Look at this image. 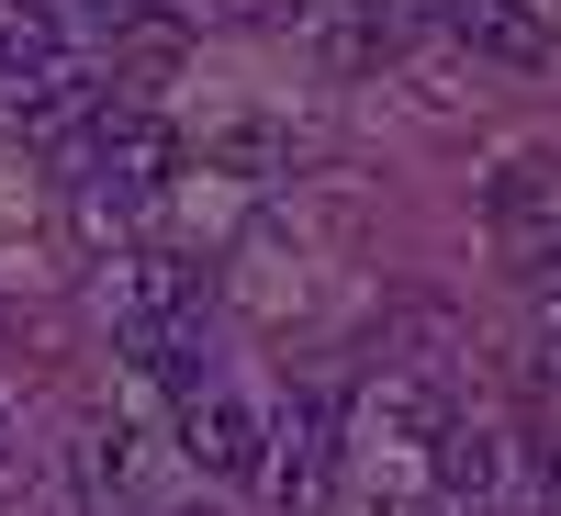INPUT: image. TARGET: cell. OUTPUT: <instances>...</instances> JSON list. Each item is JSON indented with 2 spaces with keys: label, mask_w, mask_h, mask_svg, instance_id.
Segmentation results:
<instances>
[{
  "label": "cell",
  "mask_w": 561,
  "mask_h": 516,
  "mask_svg": "<svg viewBox=\"0 0 561 516\" xmlns=\"http://www.w3.org/2000/svg\"><path fill=\"white\" fill-rule=\"evenodd\" d=\"M304 45H314V68L370 79V68H393V12L382 0H304Z\"/></svg>",
  "instance_id": "cell-6"
},
{
  "label": "cell",
  "mask_w": 561,
  "mask_h": 516,
  "mask_svg": "<svg viewBox=\"0 0 561 516\" xmlns=\"http://www.w3.org/2000/svg\"><path fill=\"white\" fill-rule=\"evenodd\" d=\"M180 438H192V460H203V472H225V483L270 472V415H259L237 382H203V393H180Z\"/></svg>",
  "instance_id": "cell-4"
},
{
  "label": "cell",
  "mask_w": 561,
  "mask_h": 516,
  "mask_svg": "<svg viewBox=\"0 0 561 516\" xmlns=\"http://www.w3.org/2000/svg\"><path fill=\"white\" fill-rule=\"evenodd\" d=\"M370 415H382V427H393L404 449H438V438H449V404H438V382H382V393H370Z\"/></svg>",
  "instance_id": "cell-10"
},
{
  "label": "cell",
  "mask_w": 561,
  "mask_h": 516,
  "mask_svg": "<svg viewBox=\"0 0 561 516\" xmlns=\"http://www.w3.org/2000/svg\"><path fill=\"white\" fill-rule=\"evenodd\" d=\"M57 68H68L57 12H34V0H0V102H12V90H34V79H57Z\"/></svg>",
  "instance_id": "cell-8"
},
{
  "label": "cell",
  "mask_w": 561,
  "mask_h": 516,
  "mask_svg": "<svg viewBox=\"0 0 561 516\" xmlns=\"http://www.w3.org/2000/svg\"><path fill=\"white\" fill-rule=\"evenodd\" d=\"M68 460H79V494H90V505H113V494L135 483V427H113V415H79Z\"/></svg>",
  "instance_id": "cell-9"
},
{
  "label": "cell",
  "mask_w": 561,
  "mask_h": 516,
  "mask_svg": "<svg viewBox=\"0 0 561 516\" xmlns=\"http://www.w3.org/2000/svg\"><path fill=\"white\" fill-rule=\"evenodd\" d=\"M124 102V90L102 79V68H57V79H34V90H12V124L34 135V147H57V158H79L90 135H102V113Z\"/></svg>",
  "instance_id": "cell-5"
},
{
  "label": "cell",
  "mask_w": 561,
  "mask_h": 516,
  "mask_svg": "<svg viewBox=\"0 0 561 516\" xmlns=\"http://www.w3.org/2000/svg\"><path fill=\"white\" fill-rule=\"evenodd\" d=\"M90 192H113V203H147V192H169V169H180V135L147 113V102H113L102 113V135L68 158Z\"/></svg>",
  "instance_id": "cell-1"
},
{
  "label": "cell",
  "mask_w": 561,
  "mask_h": 516,
  "mask_svg": "<svg viewBox=\"0 0 561 516\" xmlns=\"http://www.w3.org/2000/svg\"><path fill=\"white\" fill-rule=\"evenodd\" d=\"M427 23H438L472 68H550V45H561L539 0H427Z\"/></svg>",
  "instance_id": "cell-2"
},
{
  "label": "cell",
  "mask_w": 561,
  "mask_h": 516,
  "mask_svg": "<svg viewBox=\"0 0 561 516\" xmlns=\"http://www.w3.org/2000/svg\"><path fill=\"white\" fill-rule=\"evenodd\" d=\"M427 460H438V494H449V505L494 516V505H505V460H517V438H505V427H460V415H449V438H438Z\"/></svg>",
  "instance_id": "cell-7"
},
{
  "label": "cell",
  "mask_w": 561,
  "mask_h": 516,
  "mask_svg": "<svg viewBox=\"0 0 561 516\" xmlns=\"http://www.w3.org/2000/svg\"><path fill=\"white\" fill-rule=\"evenodd\" d=\"M270 483H280L293 516H314L325 494H337V404L325 393H293L270 415Z\"/></svg>",
  "instance_id": "cell-3"
},
{
  "label": "cell",
  "mask_w": 561,
  "mask_h": 516,
  "mask_svg": "<svg viewBox=\"0 0 561 516\" xmlns=\"http://www.w3.org/2000/svg\"><path fill=\"white\" fill-rule=\"evenodd\" d=\"M0 460H12V415H0Z\"/></svg>",
  "instance_id": "cell-12"
},
{
  "label": "cell",
  "mask_w": 561,
  "mask_h": 516,
  "mask_svg": "<svg viewBox=\"0 0 561 516\" xmlns=\"http://www.w3.org/2000/svg\"><path fill=\"white\" fill-rule=\"evenodd\" d=\"M370 516H449V494H382Z\"/></svg>",
  "instance_id": "cell-11"
}]
</instances>
